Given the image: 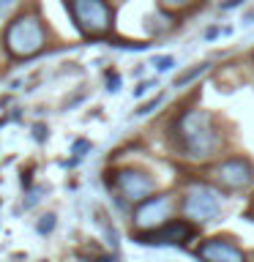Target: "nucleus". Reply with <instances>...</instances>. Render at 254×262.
Here are the masks:
<instances>
[{"label": "nucleus", "instance_id": "9d476101", "mask_svg": "<svg viewBox=\"0 0 254 262\" xmlns=\"http://www.w3.org/2000/svg\"><path fill=\"white\" fill-rule=\"evenodd\" d=\"M167 8H186V6H192V3H197V0H161Z\"/></svg>", "mask_w": 254, "mask_h": 262}, {"label": "nucleus", "instance_id": "20e7f679", "mask_svg": "<svg viewBox=\"0 0 254 262\" xmlns=\"http://www.w3.org/2000/svg\"><path fill=\"white\" fill-rule=\"evenodd\" d=\"M183 210L192 221H197V224L216 221L221 216V196L213 191L210 186H192L186 191Z\"/></svg>", "mask_w": 254, "mask_h": 262}, {"label": "nucleus", "instance_id": "7ed1b4c3", "mask_svg": "<svg viewBox=\"0 0 254 262\" xmlns=\"http://www.w3.org/2000/svg\"><path fill=\"white\" fill-rule=\"evenodd\" d=\"M71 14L85 36H107L112 30V8L107 0H71Z\"/></svg>", "mask_w": 254, "mask_h": 262}, {"label": "nucleus", "instance_id": "423d86ee", "mask_svg": "<svg viewBox=\"0 0 254 262\" xmlns=\"http://www.w3.org/2000/svg\"><path fill=\"white\" fill-rule=\"evenodd\" d=\"M188 237H192V227L183 224V221H164L161 227L156 229H145L139 235V243L147 246H183Z\"/></svg>", "mask_w": 254, "mask_h": 262}, {"label": "nucleus", "instance_id": "1a4fd4ad", "mask_svg": "<svg viewBox=\"0 0 254 262\" xmlns=\"http://www.w3.org/2000/svg\"><path fill=\"white\" fill-rule=\"evenodd\" d=\"M200 257L202 259H243V251L238 249V246H232L229 241H224V237H219V241H208L200 249Z\"/></svg>", "mask_w": 254, "mask_h": 262}, {"label": "nucleus", "instance_id": "f03ea898", "mask_svg": "<svg viewBox=\"0 0 254 262\" xmlns=\"http://www.w3.org/2000/svg\"><path fill=\"white\" fill-rule=\"evenodd\" d=\"M44 44H47V33H44V25H41V19L36 14L19 16L6 30V47L14 57H30Z\"/></svg>", "mask_w": 254, "mask_h": 262}, {"label": "nucleus", "instance_id": "f257e3e1", "mask_svg": "<svg viewBox=\"0 0 254 262\" xmlns=\"http://www.w3.org/2000/svg\"><path fill=\"white\" fill-rule=\"evenodd\" d=\"M175 137L183 156L188 159H205V156H213L219 147V134L213 131L210 118L205 112H186L175 123Z\"/></svg>", "mask_w": 254, "mask_h": 262}, {"label": "nucleus", "instance_id": "0eeeda50", "mask_svg": "<svg viewBox=\"0 0 254 262\" xmlns=\"http://www.w3.org/2000/svg\"><path fill=\"white\" fill-rule=\"evenodd\" d=\"M115 186H118V191L126 196L129 202H142L153 191V180L147 178V172H139V169L118 172V175H115Z\"/></svg>", "mask_w": 254, "mask_h": 262}, {"label": "nucleus", "instance_id": "39448f33", "mask_svg": "<svg viewBox=\"0 0 254 262\" xmlns=\"http://www.w3.org/2000/svg\"><path fill=\"white\" fill-rule=\"evenodd\" d=\"M210 180L219 183L221 188H227V191H238V188L254 183V167L246 159H229L210 169Z\"/></svg>", "mask_w": 254, "mask_h": 262}, {"label": "nucleus", "instance_id": "9b49d317", "mask_svg": "<svg viewBox=\"0 0 254 262\" xmlns=\"http://www.w3.org/2000/svg\"><path fill=\"white\" fill-rule=\"evenodd\" d=\"M16 3H19V0H0V19H3V16H8V11H11Z\"/></svg>", "mask_w": 254, "mask_h": 262}, {"label": "nucleus", "instance_id": "6e6552de", "mask_svg": "<svg viewBox=\"0 0 254 262\" xmlns=\"http://www.w3.org/2000/svg\"><path fill=\"white\" fill-rule=\"evenodd\" d=\"M134 221L139 229H156L164 221H170V200L167 196H147L134 213Z\"/></svg>", "mask_w": 254, "mask_h": 262}]
</instances>
